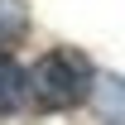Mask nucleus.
Returning <instances> with one entry per match:
<instances>
[{
	"label": "nucleus",
	"mask_w": 125,
	"mask_h": 125,
	"mask_svg": "<svg viewBox=\"0 0 125 125\" xmlns=\"http://www.w3.org/2000/svg\"><path fill=\"white\" fill-rule=\"evenodd\" d=\"M92 96H96V115L106 125H125V77H115V72L96 77Z\"/></svg>",
	"instance_id": "nucleus-2"
},
{
	"label": "nucleus",
	"mask_w": 125,
	"mask_h": 125,
	"mask_svg": "<svg viewBox=\"0 0 125 125\" xmlns=\"http://www.w3.org/2000/svg\"><path fill=\"white\" fill-rule=\"evenodd\" d=\"M29 101V72L15 58H0V115H15Z\"/></svg>",
	"instance_id": "nucleus-3"
},
{
	"label": "nucleus",
	"mask_w": 125,
	"mask_h": 125,
	"mask_svg": "<svg viewBox=\"0 0 125 125\" xmlns=\"http://www.w3.org/2000/svg\"><path fill=\"white\" fill-rule=\"evenodd\" d=\"M92 87L96 72L77 48H53L29 67V96L39 111H72L92 96Z\"/></svg>",
	"instance_id": "nucleus-1"
},
{
	"label": "nucleus",
	"mask_w": 125,
	"mask_h": 125,
	"mask_svg": "<svg viewBox=\"0 0 125 125\" xmlns=\"http://www.w3.org/2000/svg\"><path fill=\"white\" fill-rule=\"evenodd\" d=\"M24 29H29V10L19 0H0V58L24 39Z\"/></svg>",
	"instance_id": "nucleus-4"
}]
</instances>
